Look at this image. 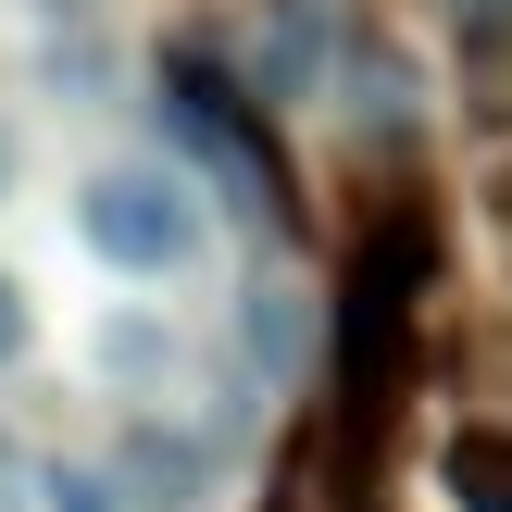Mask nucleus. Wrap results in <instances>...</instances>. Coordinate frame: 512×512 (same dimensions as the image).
Instances as JSON below:
<instances>
[{"label":"nucleus","mask_w":512,"mask_h":512,"mask_svg":"<svg viewBox=\"0 0 512 512\" xmlns=\"http://www.w3.org/2000/svg\"><path fill=\"white\" fill-rule=\"evenodd\" d=\"M238 350H250L263 375H300V300H288V288H250V300H238Z\"/></svg>","instance_id":"obj_6"},{"label":"nucleus","mask_w":512,"mask_h":512,"mask_svg":"<svg viewBox=\"0 0 512 512\" xmlns=\"http://www.w3.org/2000/svg\"><path fill=\"white\" fill-rule=\"evenodd\" d=\"M350 125H363V138L375 150H400V138H413V75H400V50H350Z\"/></svg>","instance_id":"obj_4"},{"label":"nucleus","mask_w":512,"mask_h":512,"mask_svg":"<svg viewBox=\"0 0 512 512\" xmlns=\"http://www.w3.org/2000/svg\"><path fill=\"white\" fill-rule=\"evenodd\" d=\"M163 125H175V138H188L200 163H213L225 188L250 200V213L275 200V163H263V138L238 125V88H225V75L200 63V50H175V63H163Z\"/></svg>","instance_id":"obj_2"},{"label":"nucleus","mask_w":512,"mask_h":512,"mask_svg":"<svg viewBox=\"0 0 512 512\" xmlns=\"http://www.w3.org/2000/svg\"><path fill=\"white\" fill-rule=\"evenodd\" d=\"M438 488L463 512H512V438H500V425H463V438L438 450Z\"/></svg>","instance_id":"obj_5"},{"label":"nucleus","mask_w":512,"mask_h":512,"mask_svg":"<svg viewBox=\"0 0 512 512\" xmlns=\"http://www.w3.org/2000/svg\"><path fill=\"white\" fill-rule=\"evenodd\" d=\"M0 188H13V138H0Z\"/></svg>","instance_id":"obj_9"},{"label":"nucleus","mask_w":512,"mask_h":512,"mask_svg":"<svg viewBox=\"0 0 512 512\" xmlns=\"http://www.w3.org/2000/svg\"><path fill=\"white\" fill-rule=\"evenodd\" d=\"M0 363H25V288L0 275Z\"/></svg>","instance_id":"obj_8"},{"label":"nucleus","mask_w":512,"mask_h":512,"mask_svg":"<svg viewBox=\"0 0 512 512\" xmlns=\"http://www.w3.org/2000/svg\"><path fill=\"white\" fill-rule=\"evenodd\" d=\"M75 238L113 275H188L200 263V200H188V175H163V163H100L88 188H75Z\"/></svg>","instance_id":"obj_1"},{"label":"nucleus","mask_w":512,"mask_h":512,"mask_svg":"<svg viewBox=\"0 0 512 512\" xmlns=\"http://www.w3.org/2000/svg\"><path fill=\"white\" fill-rule=\"evenodd\" d=\"M113 500H125V512H200V500H213V438L138 413L125 450H113Z\"/></svg>","instance_id":"obj_3"},{"label":"nucleus","mask_w":512,"mask_h":512,"mask_svg":"<svg viewBox=\"0 0 512 512\" xmlns=\"http://www.w3.org/2000/svg\"><path fill=\"white\" fill-rule=\"evenodd\" d=\"M38 500H50V512H125V500H113V475H75V463H50V488H38Z\"/></svg>","instance_id":"obj_7"}]
</instances>
